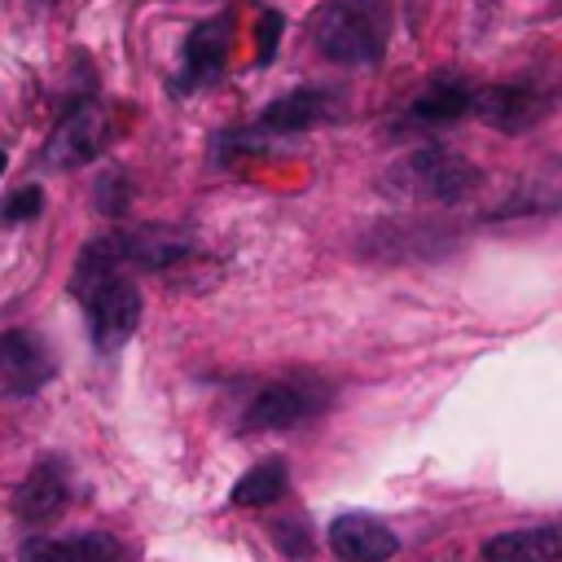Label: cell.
Here are the masks:
<instances>
[{"label":"cell","instance_id":"8","mask_svg":"<svg viewBox=\"0 0 562 562\" xmlns=\"http://www.w3.org/2000/svg\"><path fill=\"white\" fill-rule=\"evenodd\" d=\"M342 119V101L329 88H294L285 97H277L272 105L259 110L255 127L263 132H307V127H325Z\"/></svg>","mask_w":562,"mask_h":562},{"label":"cell","instance_id":"17","mask_svg":"<svg viewBox=\"0 0 562 562\" xmlns=\"http://www.w3.org/2000/svg\"><path fill=\"white\" fill-rule=\"evenodd\" d=\"M268 149V132L263 127H233V132H220L211 140V158L215 162H241V158H259Z\"/></svg>","mask_w":562,"mask_h":562},{"label":"cell","instance_id":"9","mask_svg":"<svg viewBox=\"0 0 562 562\" xmlns=\"http://www.w3.org/2000/svg\"><path fill=\"white\" fill-rule=\"evenodd\" d=\"M119 241V259L132 263V268H171L180 259L193 255V237L180 233V228H167V224H140V228H119L114 233Z\"/></svg>","mask_w":562,"mask_h":562},{"label":"cell","instance_id":"5","mask_svg":"<svg viewBox=\"0 0 562 562\" xmlns=\"http://www.w3.org/2000/svg\"><path fill=\"white\" fill-rule=\"evenodd\" d=\"M110 132H114V127H110V114H105L97 101H79V105H70L66 119L53 127L44 158H48V167H57V171L83 167V162H92V158L110 145Z\"/></svg>","mask_w":562,"mask_h":562},{"label":"cell","instance_id":"10","mask_svg":"<svg viewBox=\"0 0 562 562\" xmlns=\"http://www.w3.org/2000/svg\"><path fill=\"white\" fill-rule=\"evenodd\" d=\"M329 549L342 562H386L400 549V536L369 514H338L329 522Z\"/></svg>","mask_w":562,"mask_h":562},{"label":"cell","instance_id":"12","mask_svg":"<svg viewBox=\"0 0 562 562\" xmlns=\"http://www.w3.org/2000/svg\"><path fill=\"white\" fill-rule=\"evenodd\" d=\"M228 48H233V22L228 18H206L193 26L189 44H184V75L180 83H211L224 75L228 66Z\"/></svg>","mask_w":562,"mask_h":562},{"label":"cell","instance_id":"1","mask_svg":"<svg viewBox=\"0 0 562 562\" xmlns=\"http://www.w3.org/2000/svg\"><path fill=\"white\" fill-rule=\"evenodd\" d=\"M483 184V171L452 149H413L382 171V189L400 202H461Z\"/></svg>","mask_w":562,"mask_h":562},{"label":"cell","instance_id":"18","mask_svg":"<svg viewBox=\"0 0 562 562\" xmlns=\"http://www.w3.org/2000/svg\"><path fill=\"white\" fill-rule=\"evenodd\" d=\"M127 202H132V180H127L119 167L101 171V180H97V189H92V206H97L101 215H123Z\"/></svg>","mask_w":562,"mask_h":562},{"label":"cell","instance_id":"14","mask_svg":"<svg viewBox=\"0 0 562 562\" xmlns=\"http://www.w3.org/2000/svg\"><path fill=\"white\" fill-rule=\"evenodd\" d=\"M22 562H123V544L105 531L70 540H31L22 544Z\"/></svg>","mask_w":562,"mask_h":562},{"label":"cell","instance_id":"6","mask_svg":"<svg viewBox=\"0 0 562 562\" xmlns=\"http://www.w3.org/2000/svg\"><path fill=\"white\" fill-rule=\"evenodd\" d=\"M53 356L31 329H9L0 334V400L9 395H31L53 378Z\"/></svg>","mask_w":562,"mask_h":562},{"label":"cell","instance_id":"4","mask_svg":"<svg viewBox=\"0 0 562 562\" xmlns=\"http://www.w3.org/2000/svg\"><path fill=\"white\" fill-rule=\"evenodd\" d=\"M325 408H329V386H325V378H316V373H294V378H281V382L263 386V391L246 404L241 426H246V430H290V426L312 422V417L325 413Z\"/></svg>","mask_w":562,"mask_h":562},{"label":"cell","instance_id":"3","mask_svg":"<svg viewBox=\"0 0 562 562\" xmlns=\"http://www.w3.org/2000/svg\"><path fill=\"white\" fill-rule=\"evenodd\" d=\"M88 312V334H92V347L97 351H119L136 325H140V290L136 281L119 268V272H105V277H92L83 285H70Z\"/></svg>","mask_w":562,"mask_h":562},{"label":"cell","instance_id":"2","mask_svg":"<svg viewBox=\"0 0 562 562\" xmlns=\"http://www.w3.org/2000/svg\"><path fill=\"white\" fill-rule=\"evenodd\" d=\"M312 44L334 66H373L386 44V26L369 0H329L312 18Z\"/></svg>","mask_w":562,"mask_h":562},{"label":"cell","instance_id":"21","mask_svg":"<svg viewBox=\"0 0 562 562\" xmlns=\"http://www.w3.org/2000/svg\"><path fill=\"white\" fill-rule=\"evenodd\" d=\"M0 176H4V149H0Z\"/></svg>","mask_w":562,"mask_h":562},{"label":"cell","instance_id":"16","mask_svg":"<svg viewBox=\"0 0 562 562\" xmlns=\"http://www.w3.org/2000/svg\"><path fill=\"white\" fill-rule=\"evenodd\" d=\"M285 487H290L285 461H263V465L246 470V474L233 483L228 501H233V505H246V509H263V505H277V501L285 496Z\"/></svg>","mask_w":562,"mask_h":562},{"label":"cell","instance_id":"15","mask_svg":"<svg viewBox=\"0 0 562 562\" xmlns=\"http://www.w3.org/2000/svg\"><path fill=\"white\" fill-rule=\"evenodd\" d=\"M474 88L465 83H430L413 105H408V127H448L470 114Z\"/></svg>","mask_w":562,"mask_h":562},{"label":"cell","instance_id":"7","mask_svg":"<svg viewBox=\"0 0 562 562\" xmlns=\"http://www.w3.org/2000/svg\"><path fill=\"white\" fill-rule=\"evenodd\" d=\"M549 110V97H540L536 88H522V83H492V88H474V101H470V114L483 119L487 127L496 132H527L540 123V114Z\"/></svg>","mask_w":562,"mask_h":562},{"label":"cell","instance_id":"11","mask_svg":"<svg viewBox=\"0 0 562 562\" xmlns=\"http://www.w3.org/2000/svg\"><path fill=\"white\" fill-rule=\"evenodd\" d=\"M66 501H70V479H66V470H61L57 461H44V465H35V470L22 479V487H18V496H13V514H18V522H26V527H44V522H53V518L66 509Z\"/></svg>","mask_w":562,"mask_h":562},{"label":"cell","instance_id":"13","mask_svg":"<svg viewBox=\"0 0 562 562\" xmlns=\"http://www.w3.org/2000/svg\"><path fill=\"white\" fill-rule=\"evenodd\" d=\"M483 562H562V522L501 531L483 544Z\"/></svg>","mask_w":562,"mask_h":562},{"label":"cell","instance_id":"19","mask_svg":"<svg viewBox=\"0 0 562 562\" xmlns=\"http://www.w3.org/2000/svg\"><path fill=\"white\" fill-rule=\"evenodd\" d=\"M281 31H285V18H281L277 9H263V13H259V31H255V35H259V53H255V61H259V66H268V61L277 57Z\"/></svg>","mask_w":562,"mask_h":562},{"label":"cell","instance_id":"20","mask_svg":"<svg viewBox=\"0 0 562 562\" xmlns=\"http://www.w3.org/2000/svg\"><path fill=\"white\" fill-rule=\"evenodd\" d=\"M40 211H44V193H40L35 184H26V189H18L13 198L0 202V215H4V220H18V224H22V220H35Z\"/></svg>","mask_w":562,"mask_h":562}]
</instances>
